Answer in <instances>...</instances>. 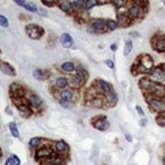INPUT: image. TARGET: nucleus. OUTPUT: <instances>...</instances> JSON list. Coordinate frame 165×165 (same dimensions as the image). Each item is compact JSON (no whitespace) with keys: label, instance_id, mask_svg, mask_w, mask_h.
Returning a JSON list of instances; mask_svg holds the SVG:
<instances>
[{"label":"nucleus","instance_id":"1","mask_svg":"<svg viewBox=\"0 0 165 165\" xmlns=\"http://www.w3.org/2000/svg\"><path fill=\"white\" fill-rule=\"evenodd\" d=\"M26 31L28 37L31 39H33V40H39V39H41L45 34L44 28L35 23L27 24L26 27Z\"/></svg>","mask_w":165,"mask_h":165},{"label":"nucleus","instance_id":"2","mask_svg":"<svg viewBox=\"0 0 165 165\" xmlns=\"http://www.w3.org/2000/svg\"><path fill=\"white\" fill-rule=\"evenodd\" d=\"M94 88H95V91L97 92V94H102L105 97L109 94H110V93L113 91V86L110 85L109 82H106L105 80H101V79L96 80Z\"/></svg>","mask_w":165,"mask_h":165},{"label":"nucleus","instance_id":"3","mask_svg":"<svg viewBox=\"0 0 165 165\" xmlns=\"http://www.w3.org/2000/svg\"><path fill=\"white\" fill-rule=\"evenodd\" d=\"M105 28H106L105 20H103L101 19H95L90 21L88 31H91V33H105Z\"/></svg>","mask_w":165,"mask_h":165},{"label":"nucleus","instance_id":"4","mask_svg":"<svg viewBox=\"0 0 165 165\" xmlns=\"http://www.w3.org/2000/svg\"><path fill=\"white\" fill-rule=\"evenodd\" d=\"M148 103L150 107L157 113H162L165 110V100L161 97L152 96V97L148 100Z\"/></svg>","mask_w":165,"mask_h":165},{"label":"nucleus","instance_id":"5","mask_svg":"<svg viewBox=\"0 0 165 165\" xmlns=\"http://www.w3.org/2000/svg\"><path fill=\"white\" fill-rule=\"evenodd\" d=\"M149 79L154 83H160L165 80V71L161 67H156L150 73Z\"/></svg>","mask_w":165,"mask_h":165},{"label":"nucleus","instance_id":"6","mask_svg":"<svg viewBox=\"0 0 165 165\" xmlns=\"http://www.w3.org/2000/svg\"><path fill=\"white\" fill-rule=\"evenodd\" d=\"M148 92L150 94H153L156 97H161L163 98L165 96V85L159 84V83H154L152 82L151 86H150Z\"/></svg>","mask_w":165,"mask_h":165},{"label":"nucleus","instance_id":"7","mask_svg":"<svg viewBox=\"0 0 165 165\" xmlns=\"http://www.w3.org/2000/svg\"><path fill=\"white\" fill-rule=\"evenodd\" d=\"M153 60L150 56L148 55H144L141 57V59H140V64L139 66L142 67L143 69L145 70L146 73H151L152 70H153Z\"/></svg>","mask_w":165,"mask_h":165},{"label":"nucleus","instance_id":"8","mask_svg":"<svg viewBox=\"0 0 165 165\" xmlns=\"http://www.w3.org/2000/svg\"><path fill=\"white\" fill-rule=\"evenodd\" d=\"M93 127L95 129H97L98 131H105L109 127V121L106 120V117H98L97 119H95L92 122Z\"/></svg>","mask_w":165,"mask_h":165},{"label":"nucleus","instance_id":"9","mask_svg":"<svg viewBox=\"0 0 165 165\" xmlns=\"http://www.w3.org/2000/svg\"><path fill=\"white\" fill-rule=\"evenodd\" d=\"M10 93H11L14 98H21L26 94V91H24L21 85L17 83H12L10 85Z\"/></svg>","mask_w":165,"mask_h":165},{"label":"nucleus","instance_id":"10","mask_svg":"<svg viewBox=\"0 0 165 165\" xmlns=\"http://www.w3.org/2000/svg\"><path fill=\"white\" fill-rule=\"evenodd\" d=\"M152 46L153 49L155 51L159 53H164L165 52V37L161 38H154V40L152 41Z\"/></svg>","mask_w":165,"mask_h":165},{"label":"nucleus","instance_id":"11","mask_svg":"<svg viewBox=\"0 0 165 165\" xmlns=\"http://www.w3.org/2000/svg\"><path fill=\"white\" fill-rule=\"evenodd\" d=\"M0 71L5 75H8V76H15L16 74L14 68L10 64L3 62V61H0Z\"/></svg>","mask_w":165,"mask_h":165},{"label":"nucleus","instance_id":"12","mask_svg":"<svg viewBox=\"0 0 165 165\" xmlns=\"http://www.w3.org/2000/svg\"><path fill=\"white\" fill-rule=\"evenodd\" d=\"M117 19H118V24L121 27H129L131 24V21L132 19L129 17V15L127 13H124V12H121V13H118L117 15Z\"/></svg>","mask_w":165,"mask_h":165},{"label":"nucleus","instance_id":"13","mask_svg":"<svg viewBox=\"0 0 165 165\" xmlns=\"http://www.w3.org/2000/svg\"><path fill=\"white\" fill-rule=\"evenodd\" d=\"M16 106L17 109H19V114L24 119H27V118H30L31 116V109H30V106H28L27 103H16Z\"/></svg>","mask_w":165,"mask_h":165},{"label":"nucleus","instance_id":"14","mask_svg":"<svg viewBox=\"0 0 165 165\" xmlns=\"http://www.w3.org/2000/svg\"><path fill=\"white\" fill-rule=\"evenodd\" d=\"M60 42L64 48H66V49H69L74 45V41L72 37L67 33L62 34V35H61V38H60Z\"/></svg>","mask_w":165,"mask_h":165},{"label":"nucleus","instance_id":"15","mask_svg":"<svg viewBox=\"0 0 165 165\" xmlns=\"http://www.w3.org/2000/svg\"><path fill=\"white\" fill-rule=\"evenodd\" d=\"M141 12H142V10L138 5H132L131 7H129L127 14L131 19H138V17H140Z\"/></svg>","mask_w":165,"mask_h":165},{"label":"nucleus","instance_id":"16","mask_svg":"<svg viewBox=\"0 0 165 165\" xmlns=\"http://www.w3.org/2000/svg\"><path fill=\"white\" fill-rule=\"evenodd\" d=\"M54 146H55V151L58 154H65L69 151V146L64 141H57Z\"/></svg>","mask_w":165,"mask_h":165},{"label":"nucleus","instance_id":"17","mask_svg":"<svg viewBox=\"0 0 165 165\" xmlns=\"http://www.w3.org/2000/svg\"><path fill=\"white\" fill-rule=\"evenodd\" d=\"M74 97V92L72 89H64L60 92V98L63 101L70 102Z\"/></svg>","mask_w":165,"mask_h":165},{"label":"nucleus","instance_id":"18","mask_svg":"<svg viewBox=\"0 0 165 165\" xmlns=\"http://www.w3.org/2000/svg\"><path fill=\"white\" fill-rule=\"evenodd\" d=\"M51 155H52V150L49 147H43L41 149H38L37 152H35V157L38 159L47 158V157H50Z\"/></svg>","mask_w":165,"mask_h":165},{"label":"nucleus","instance_id":"19","mask_svg":"<svg viewBox=\"0 0 165 165\" xmlns=\"http://www.w3.org/2000/svg\"><path fill=\"white\" fill-rule=\"evenodd\" d=\"M89 101H90V105L92 106L96 107V109H101V107H103L105 105V100L99 95H96L94 97H92Z\"/></svg>","mask_w":165,"mask_h":165},{"label":"nucleus","instance_id":"20","mask_svg":"<svg viewBox=\"0 0 165 165\" xmlns=\"http://www.w3.org/2000/svg\"><path fill=\"white\" fill-rule=\"evenodd\" d=\"M27 101L31 106H34V107H40L43 103L42 98L37 94H31L30 96H28Z\"/></svg>","mask_w":165,"mask_h":165},{"label":"nucleus","instance_id":"21","mask_svg":"<svg viewBox=\"0 0 165 165\" xmlns=\"http://www.w3.org/2000/svg\"><path fill=\"white\" fill-rule=\"evenodd\" d=\"M59 3V8L62 10L63 12H66V13H70L71 11L73 10V2L71 1H60Z\"/></svg>","mask_w":165,"mask_h":165},{"label":"nucleus","instance_id":"22","mask_svg":"<svg viewBox=\"0 0 165 165\" xmlns=\"http://www.w3.org/2000/svg\"><path fill=\"white\" fill-rule=\"evenodd\" d=\"M83 82L84 81L82 80V78L77 74L72 75V76L70 77V79H69V83L73 88H79Z\"/></svg>","mask_w":165,"mask_h":165},{"label":"nucleus","instance_id":"23","mask_svg":"<svg viewBox=\"0 0 165 165\" xmlns=\"http://www.w3.org/2000/svg\"><path fill=\"white\" fill-rule=\"evenodd\" d=\"M117 102H118V95L114 91H113L110 94L105 96V103L109 106H114L117 105Z\"/></svg>","mask_w":165,"mask_h":165},{"label":"nucleus","instance_id":"24","mask_svg":"<svg viewBox=\"0 0 165 165\" xmlns=\"http://www.w3.org/2000/svg\"><path fill=\"white\" fill-rule=\"evenodd\" d=\"M68 83H69V80H68L66 77L61 76V77L57 78V80L55 82V85H56L57 88L63 89V90H64V89H65L67 86H68Z\"/></svg>","mask_w":165,"mask_h":165},{"label":"nucleus","instance_id":"25","mask_svg":"<svg viewBox=\"0 0 165 165\" xmlns=\"http://www.w3.org/2000/svg\"><path fill=\"white\" fill-rule=\"evenodd\" d=\"M76 74L79 75V76L82 78V80H83L84 82L89 78V73L87 72V70H86L85 68L83 66H81V65H78L77 66V68H76Z\"/></svg>","mask_w":165,"mask_h":165},{"label":"nucleus","instance_id":"26","mask_svg":"<svg viewBox=\"0 0 165 165\" xmlns=\"http://www.w3.org/2000/svg\"><path fill=\"white\" fill-rule=\"evenodd\" d=\"M61 69H62L64 72H66V73H71V72H73L74 70H76V69H75L74 64L72 62H65L64 64H62Z\"/></svg>","mask_w":165,"mask_h":165},{"label":"nucleus","instance_id":"27","mask_svg":"<svg viewBox=\"0 0 165 165\" xmlns=\"http://www.w3.org/2000/svg\"><path fill=\"white\" fill-rule=\"evenodd\" d=\"M33 76L38 80H45L47 78V74L44 70L42 69H35L33 72Z\"/></svg>","mask_w":165,"mask_h":165},{"label":"nucleus","instance_id":"28","mask_svg":"<svg viewBox=\"0 0 165 165\" xmlns=\"http://www.w3.org/2000/svg\"><path fill=\"white\" fill-rule=\"evenodd\" d=\"M8 128H9V131L11 133V135L13 136L14 138H19V129H17V126L15 123H11L8 124Z\"/></svg>","mask_w":165,"mask_h":165},{"label":"nucleus","instance_id":"29","mask_svg":"<svg viewBox=\"0 0 165 165\" xmlns=\"http://www.w3.org/2000/svg\"><path fill=\"white\" fill-rule=\"evenodd\" d=\"M105 23H106L107 31H116L118 27H119V24H118L117 21L113 20V19H107V20L105 21Z\"/></svg>","mask_w":165,"mask_h":165},{"label":"nucleus","instance_id":"30","mask_svg":"<svg viewBox=\"0 0 165 165\" xmlns=\"http://www.w3.org/2000/svg\"><path fill=\"white\" fill-rule=\"evenodd\" d=\"M48 162L52 165H62L64 160L61 156H53L52 158H49Z\"/></svg>","mask_w":165,"mask_h":165},{"label":"nucleus","instance_id":"31","mask_svg":"<svg viewBox=\"0 0 165 165\" xmlns=\"http://www.w3.org/2000/svg\"><path fill=\"white\" fill-rule=\"evenodd\" d=\"M24 9L30 12H38L39 11L38 6L35 5L34 2H27L26 5H24Z\"/></svg>","mask_w":165,"mask_h":165},{"label":"nucleus","instance_id":"32","mask_svg":"<svg viewBox=\"0 0 165 165\" xmlns=\"http://www.w3.org/2000/svg\"><path fill=\"white\" fill-rule=\"evenodd\" d=\"M133 50V42L131 40H128L125 44V48H124V55L128 56L130 55V53Z\"/></svg>","mask_w":165,"mask_h":165},{"label":"nucleus","instance_id":"33","mask_svg":"<svg viewBox=\"0 0 165 165\" xmlns=\"http://www.w3.org/2000/svg\"><path fill=\"white\" fill-rule=\"evenodd\" d=\"M41 141H42L41 138H38V137L31 138V139L30 140V147H31V149L38 148V147L40 146V144H41Z\"/></svg>","mask_w":165,"mask_h":165},{"label":"nucleus","instance_id":"34","mask_svg":"<svg viewBox=\"0 0 165 165\" xmlns=\"http://www.w3.org/2000/svg\"><path fill=\"white\" fill-rule=\"evenodd\" d=\"M97 3H98V1H96V0H86L84 3V8H85V10H90L97 4Z\"/></svg>","mask_w":165,"mask_h":165},{"label":"nucleus","instance_id":"35","mask_svg":"<svg viewBox=\"0 0 165 165\" xmlns=\"http://www.w3.org/2000/svg\"><path fill=\"white\" fill-rule=\"evenodd\" d=\"M84 3L85 1H83V0H75V1H73V7L76 10H80L84 7Z\"/></svg>","mask_w":165,"mask_h":165},{"label":"nucleus","instance_id":"36","mask_svg":"<svg viewBox=\"0 0 165 165\" xmlns=\"http://www.w3.org/2000/svg\"><path fill=\"white\" fill-rule=\"evenodd\" d=\"M0 26H1L2 27H9V23H8L7 17H5L4 15H1V14H0Z\"/></svg>","mask_w":165,"mask_h":165},{"label":"nucleus","instance_id":"37","mask_svg":"<svg viewBox=\"0 0 165 165\" xmlns=\"http://www.w3.org/2000/svg\"><path fill=\"white\" fill-rule=\"evenodd\" d=\"M112 3L117 8H121V7H123L127 3V1H125V0H113Z\"/></svg>","mask_w":165,"mask_h":165},{"label":"nucleus","instance_id":"38","mask_svg":"<svg viewBox=\"0 0 165 165\" xmlns=\"http://www.w3.org/2000/svg\"><path fill=\"white\" fill-rule=\"evenodd\" d=\"M156 123L158 124L160 127H165V118L158 117V118L156 119Z\"/></svg>","mask_w":165,"mask_h":165},{"label":"nucleus","instance_id":"39","mask_svg":"<svg viewBox=\"0 0 165 165\" xmlns=\"http://www.w3.org/2000/svg\"><path fill=\"white\" fill-rule=\"evenodd\" d=\"M42 3H43V4L47 5V6H49V7H53V6L57 3V1H50V0H42Z\"/></svg>","mask_w":165,"mask_h":165},{"label":"nucleus","instance_id":"40","mask_svg":"<svg viewBox=\"0 0 165 165\" xmlns=\"http://www.w3.org/2000/svg\"><path fill=\"white\" fill-rule=\"evenodd\" d=\"M105 65L107 67L110 68V69H113V68H114V63H113V61L112 59H106L105 61Z\"/></svg>","mask_w":165,"mask_h":165},{"label":"nucleus","instance_id":"41","mask_svg":"<svg viewBox=\"0 0 165 165\" xmlns=\"http://www.w3.org/2000/svg\"><path fill=\"white\" fill-rule=\"evenodd\" d=\"M12 158V160H13V163H14V165H20V160H19V158L17 157L16 155H14V154H12L11 156H10Z\"/></svg>","mask_w":165,"mask_h":165},{"label":"nucleus","instance_id":"42","mask_svg":"<svg viewBox=\"0 0 165 165\" xmlns=\"http://www.w3.org/2000/svg\"><path fill=\"white\" fill-rule=\"evenodd\" d=\"M136 110H137V113L140 114L141 117H144L145 116V113L144 110H143V109L140 105H136Z\"/></svg>","mask_w":165,"mask_h":165},{"label":"nucleus","instance_id":"43","mask_svg":"<svg viewBox=\"0 0 165 165\" xmlns=\"http://www.w3.org/2000/svg\"><path fill=\"white\" fill-rule=\"evenodd\" d=\"M147 123H148V120H147L146 118H143V119H141V120L139 121V125L141 126V127H143V128L146 127Z\"/></svg>","mask_w":165,"mask_h":165},{"label":"nucleus","instance_id":"44","mask_svg":"<svg viewBox=\"0 0 165 165\" xmlns=\"http://www.w3.org/2000/svg\"><path fill=\"white\" fill-rule=\"evenodd\" d=\"M14 2L19 6H23V7H24V5H26V3H27L24 0H14Z\"/></svg>","mask_w":165,"mask_h":165},{"label":"nucleus","instance_id":"45","mask_svg":"<svg viewBox=\"0 0 165 165\" xmlns=\"http://www.w3.org/2000/svg\"><path fill=\"white\" fill-rule=\"evenodd\" d=\"M129 35H130V37H133V38H139L140 34L138 31H130V33H129Z\"/></svg>","mask_w":165,"mask_h":165},{"label":"nucleus","instance_id":"46","mask_svg":"<svg viewBox=\"0 0 165 165\" xmlns=\"http://www.w3.org/2000/svg\"><path fill=\"white\" fill-rule=\"evenodd\" d=\"M5 165H14V163H13V160H12L11 157H9V158L5 161Z\"/></svg>","mask_w":165,"mask_h":165},{"label":"nucleus","instance_id":"47","mask_svg":"<svg viewBox=\"0 0 165 165\" xmlns=\"http://www.w3.org/2000/svg\"><path fill=\"white\" fill-rule=\"evenodd\" d=\"M125 138H126V140H127L128 142H132V141H133V138H132V136H131L130 134H128V133H127V134L125 135Z\"/></svg>","mask_w":165,"mask_h":165},{"label":"nucleus","instance_id":"48","mask_svg":"<svg viewBox=\"0 0 165 165\" xmlns=\"http://www.w3.org/2000/svg\"><path fill=\"white\" fill-rule=\"evenodd\" d=\"M117 49H118L117 44H113V45H110V50H112V51H117Z\"/></svg>","mask_w":165,"mask_h":165},{"label":"nucleus","instance_id":"49","mask_svg":"<svg viewBox=\"0 0 165 165\" xmlns=\"http://www.w3.org/2000/svg\"><path fill=\"white\" fill-rule=\"evenodd\" d=\"M39 11H41V12H39V14H41V15H47V13H46V11L44 9H39Z\"/></svg>","mask_w":165,"mask_h":165},{"label":"nucleus","instance_id":"50","mask_svg":"<svg viewBox=\"0 0 165 165\" xmlns=\"http://www.w3.org/2000/svg\"><path fill=\"white\" fill-rule=\"evenodd\" d=\"M162 162H163V165H165V156L163 157V159H162Z\"/></svg>","mask_w":165,"mask_h":165},{"label":"nucleus","instance_id":"51","mask_svg":"<svg viewBox=\"0 0 165 165\" xmlns=\"http://www.w3.org/2000/svg\"><path fill=\"white\" fill-rule=\"evenodd\" d=\"M0 157H1V153H0Z\"/></svg>","mask_w":165,"mask_h":165},{"label":"nucleus","instance_id":"52","mask_svg":"<svg viewBox=\"0 0 165 165\" xmlns=\"http://www.w3.org/2000/svg\"><path fill=\"white\" fill-rule=\"evenodd\" d=\"M164 5H165V1H164Z\"/></svg>","mask_w":165,"mask_h":165}]
</instances>
